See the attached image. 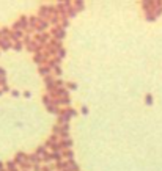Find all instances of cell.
I'll use <instances>...</instances> for the list:
<instances>
[{"instance_id":"7","label":"cell","mask_w":162,"mask_h":171,"mask_svg":"<svg viewBox=\"0 0 162 171\" xmlns=\"http://www.w3.org/2000/svg\"><path fill=\"white\" fill-rule=\"evenodd\" d=\"M41 171H52V170H50V168H49V166H46V168H43Z\"/></svg>"},{"instance_id":"1","label":"cell","mask_w":162,"mask_h":171,"mask_svg":"<svg viewBox=\"0 0 162 171\" xmlns=\"http://www.w3.org/2000/svg\"><path fill=\"white\" fill-rule=\"evenodd\" d=\"M43 102H44V105L47 107V110H49V112H52L54 115H58V116H60L62 110L58 108V105H57V104L54 102V100L50 102V99H49V98H44V99H43Z\"/></svg>"},{"instance_id":"6","label":"cell","mask_w":162,"mask_h":171,"mask_svg":"<svg viewBox=\"0 0 162 171\" xmlns=\"http://www.w3.org/2000/svg\"><path fill=\"white\" fill-rule=\"evenodd\" d=\"M0 171H5V166H3V163H0Z\"/></svg>"},{"instance_id":"5","label":"cell","mask_w":162,"mask_h":171,"mask_svg":"<svg viewBox=\"0 0 162 171\" xmlns=\"http://www.w3.org/2000/svg\"><path fill=\"white\" fill-rule=\"evenodd\" d=\"M0 82H3V85H6L5 83V69L0 68Z\"/></svg>"},{"instance_id":"2","label":"cell","mask_w":162,"mask_h":171,"mask_svg":"<svg viewBox=\"0 0 162 171\" xmlns=\"http://www.w3.org/2000/svg\"><path fill=\"white\" fill-rule=\"evenodd\" d=\"M76 115V112H74L73 108H68V110H63L62 113H60V116H58V119H60V124H68V121L73 116Z\"/></svg>"},{"instance_id":"4","label":"cell","mask_w":162,"mask_h":171,"mask_svg":"<svg viewBox=\"0 0 162 171\" xmlns=\"http://www.w3.org/2000/svg\"><path fill=\"white\" fill-rule=\"evenodd\" d=\"M6 168H8V171H18V165L14 162H8L6 163Z\"/></svg>"},{"instance_id":"3","label":"cell","mask_w":162,"mask_h":171,"mask_svg":"<svg viewBox=\"0 0 162 171\" xmlns=\"http://www.w3.org/2000/svg\"><path fill=\"white\" fill-rule=\"evenodd\" d=\"M52 36L55 38V41H62L63 36H65V27H58V28H54L52 30Z\"/></svg>"}]
</instances>
